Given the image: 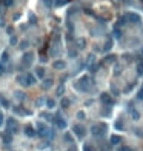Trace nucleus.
<instances>
[{
	"label": "nucleus",
	"instance_id": "nucleus-41",
	"mask_svg": "<svg viewBox=\"0 0 143 151\" xmlns=\"http://www.w3.org/2000/svg\"><path fill=\"white\" fill-rule=\"evenodd\" d=\"M36 103H37V105H42V103H43V99H38V100L36 102Z\"/></svg>",
	"mask_w": 143,
	"mask_h": 151
},
{
	"label": "nucleus",
	"instance_id": "nucleus-4",
	"mask_svg": "<svg viewBox=\"0 0 143 151\" xmlns=\"http://www.w3.org/2000/svg\"><path fill=\"white\" fill-rule=\"evenodd\" d=\"M49 131V129L45 127V125H43V123H37V134H38V136H42V137H46L48 136V133Z\"/></svg>",
	"mask_w": 143,
	"mask_h": 151
},
{
	"label": "nucleus",
	"instance_id": "nucleus-17",
	"mask_svg": "<svg viewBox=\"0 0 143 151\" xmlns=\"http://www.w3.org/2000/svg\"><path fill=\"white\" fill-rule=\"evenodd\" d=\"M137 74H139V76L143 74V60H139V62H137Z\"/></svg>",
	"mask_w": 143,
	"mask_h": 151
},
{
	"label": "nucleus",
	"instance_id": "nucleus-36",
	"mask_svg": "<svg viewBox=\"0 0 143 151\" xmlns=\"http://www.w3.org/2000/svg\"><path fill=\"white\" fill-rule=\"evenodd\" d=\"M65 140H68V142H73V137H71L69 134H66V136H65Z\"/></svg>",
	"mask_w": 143,
	"mask_h": 151
},
{
	"label": "nucleus",
	"instance_id": "nucleus-29",
	"mask_svg": "<svg viewBox=\"0 0 143 151\" xmlns=\"http://www.w3.org/2000/svg\"><path fill=\"white\" fill-rule=\"evenodd\" d=\"M77 117H79L80 120H83V119H85V113L83 111H79V113H77Z\"/></svg>",
	"mask_w": 143,
	"mask_h": 151
},
{
	"label": "nucleus",
	"instance_id": "nucleus-26",
	"mask_svg": "<svg viewBox=\"0 0 143 151\" xmlns=\"http://www.w3.org/2000/svg\"><path fill=\"white\" fill-rule=\"evenodd\" d=\"M43 3H45L48 8H51L52 5H54V0H43Z\"/></svg>",
	"mask_w": 143,
	"mask_h": 151
},
{
	"label": "nucleus",
	"instance_id": "nucleus-21",
	"mask_svg": "<svg viewBox=\"0 0 143 151\" xmlns=\"http://www.w3.org/2000/svg\"><path fill=\"white\" fill-rule=\"evenodd\" d=\"M60 105H62L63 108H68L69 106V99H66V97H63L62 102H60Z\"/></svg>",
	"mask_w": 143,
	"mask_h": 151
},
{
	"label": "nucleus",
	"instance_id": "nucleus-37",
	"mask_svg": "<svg viewBox=\"0 0 143 151\" xmlns=\"http://www.w3.org/2000/svg\"><path fill=\"white\" fill-rule=\"evenodd\" d=\"M62 93H63V86H60V88L57 89V94H59V96H62Z\"/></svg>",
	"mask_w": 143,
	"mask_h": 151
},
{
	"label": "nucleus",
	"instance_id": "nucleus-25",
	"mask_svg": "<svg viewBox=\"0 0 143 151\" xmlns=\"http://www.w3.org/2000/svg\"><path fill=\"white\" fill-rule=\"evenodd\" d=\"M111 48H112V42H111V40H108V42H106V45H105V51H109Z\"/></svg>",
	"mask_w": 143,
	"mask_h": 151
},
{
	"label": "nucleus",
	"instance_id": "nucleus-42",
	"mask_svg": "<svg viewBox=\"0 0 143 151\" xmlns=\"http://www.w3.org/2000/svg\"><path fill=\"white\" fill-rule=\"evenodd\" d=\"M0 26H5V22H3L2 19H0Z\"/></svg>",
	"mask_w": 143,
	"mask_h": 151
},
{
	"label": "nucleus",
	"instance_id": "nucleus-34",
	"mask_svg": "<svg viewBox=\"0 0 143 151\" xmlns=\"http://www.w3.org/2000/svg\"><path fill=\"white\" fill-rule=\"evenodd\" d=\"M119 151H133V150H131L129 147H120V148H119Z\"/></svg>",
	"mask_w": 143,
	"mask_h": 151
},
{
	"label": "nucleus",
	"instance_id": "nucleus-2",
	"mask_svg": "<svg viewBox=\"0 0 143 151\" xmlns=\"http://www.w3.org/2000/svg\"><path fill=\"white\" fill-rule=\"evenodd\" d=\"M88 86H89V77H88V76H83V77L79 80V83L75 85V88L85 91V89H88Z\"/></svg>",
	"mask_w": 143,
	"mask_h": 151
},
{
	"label": "nucleus",
	"instance_id": "nucleus-28",
	"mask_svg": "<svg viewBox=\"0 0 143 151\" xmlns=\"http://www.w3.org/2000/svg\"><path fill=\"white\" fill-rule=\"evenodd\" d=\"M137 97H139L140 100H143V85H142V88L139 89V94H137Z\"/></svg>",
	"mask_w": 143,
	"mask_h": 151
},
{
	"label": "nucleus",
	"instance_id": "nucleus-32",
	"mask_svg": "<svg viewBox=\"0 0 143 151\" xmlns=\"http://www.w3.org/2000/svg\"><path fill=\"white\" fill-rule=\"evenodd\" d=\"M114 60H115V56H108V59H106L108 63H112Z\"/></svg>",
	"mask_w": 143,
	"mask_h": 151
},
{
	"label": "nucleus",
	"instance_id": "nucleus-35",
	"mask_svg": "<svg viewBox=\"0 0 143 151\" xmlns=\"http://www.w3.org/2000/svg\"><path fill=\"white\" fill-rule=\"evenodd\" d=\"M3 122H5V116H3V113H0V127L3 125Z\"/></svg>",
	"mask_w": 143,
	"mask_h": 151
},
{
	"label": "nucleus",
	"instance_id": "nucleus-20",
	"mask_svg": "<svg viewBox=\"0 0 143 151\" xmlns=\"http://www.w3.org/2000/svg\"><path fill=\"white\" fill-rule=\"evenodd\" d=\"M131 116H133V119H134V120H139V119H140L139 111H135V110H131Z\"/></svg>",
	"mask_w": 143,
	"mask_h": 151
},
{
	"label": "nucleus",
	"instance_id": "nucleus-11",
	"mask_svg": "<svg viewBox=\"0 0 143 151\" xmlns=\"http://www.w3.org/2000/svg\"><path fill=\"white\" fill-rule=\"evenodd\" d=\"M52 66L56 69H65V68H66V63H65L63 60H56L52 63Z\"/></svg>",
	"mask_w": 143,
	"mask_h": 151
},
{
	"label": "nucleus",
	"instance_id": "nucleus-5",
	"mask_svg": "<svg viewBox=\"0 0 143 151\" xmlns=\"http://www.w3.org/2000/svg\"><path fill=\"white\" fill-rule=\"evenodd\" d=\"M125 19H128L131 23H139V22H140V15L135 14V13H128L125 15Z\"/></svg>",
	"mask_w": 143,
	"mask_h": 151
},
{
	"label": "nucleus",
	"instance_id": "nucleus-1",
	"mask_svg": "<svg viewBox=\"0 0 143 151\" xmlns=\"http://www.w3.org/2000/svg\"><path fill=\"white\" fill-rule=\"evenodd\" d=\"M108 131V127L105 125V123H96V125L91 127V133L94 137H103Z\"/></svg>",
	"mask_w": 143,
	"mask_h": 151
},
{
	"label": "nucleus",
	"instance_id": "nucleus-8",
	"mask_svg": "<svg viewBox=\"0 0 143 151\" xmlns=\"http://www.w3.org/2000/svg\"><path fill=\"white\" fill-rule=\"evenodd\" d=\"M32 59H34V54H32V52H26L23 56V63L26 65V66H29V65L32 63Z\"/></svg>",
	"mask_w": 143,
	"mask_h": 151
},
{
	"label": "nucleus",
	"instance_id": "nucleus-18",
	"mask_svg": "<svg viewBox=\"0 0 143 151\" xmlns=\"http://www.w3.org/2000/svg\"><path fill=\"white\" fill-rule=\"evenodd\" d=\"M17 80H19V83H20V85H25V86H28V83H26V74H25V76H19V77H17Z\"/></svg>",
	"mask_w": 143,
	"mask_h": 151
},
{
	"label": "nucleus",
	"instance_id": "nucleus-14",
	"mask_svg": "<svg viewBox=\"0 0 143 151\" xmlns=\"http://www.w3.org/2000/svg\"><path fill=\"white\" fill-rule=\"evenodd\" d=\"M36 74H37V77H40V79H43V77H45V68L38 66V68L36 69Z\"/></svg>",
	"mask_w": 143,
	"mask_h": 151
},
{
	"label": "nucleus",
	"instance_id": "nucleus-40",
	"mask_svg": "<svg viewBox=\"0 0 143 151\" xmlns=\"http://www.w3.org/2000/svg\"><path fill=\"white\" fill-rule=\"evenodd\" d=\"M15 94H17V99H23V94L22 93H15Z\"/></svg>",
	"mask_w": 143,
	"mask_h": 151
},
{
	"label": "nucleus",
	"instance_id": "nucleus-15",
	"mask_svg": "<svg viewBox=\"0 0 143 151\" xmlns=\"http://www.w3.org/2000/svg\"><path fill=\"white\" fill-rule=\"evenodd\" d=\"M26 83H28V86L32 85V83H36V77L32 74H26Z\"/></svg>",
	"mask_w": 143,
	"mask_h": 151
},
{
	"label": "nucleus",
	"instance_id": "nucleus-23",
	"mask_svg": "<svg viewBox=\"0 0 143 151\" xmlns=\"http://www.w3.org/2000/svg\"><path fill=\"white\" fill-rule=\"evenodd\" d=\"M114 37H117V39H120V37H122V32H120V29H119V28H115V29H114Z\"/></svg>",
	"mask_w": 143,
	"mask_h": 151
},
{
	"label": "nucleus",
	"instance_id": "nucleus-30",
	"mask_svg": "<svg viewBox=\"0 0 143 151\" xmlns=\"http://www.w3.org/2000/svg\"><path fill=\"white\" fill-rule=\"evenodd\" d=\"M8 59H9V56H8V52H6V51H5V52L2 54V60H3V62H6V60H8Z\"/></svg>",
	"mask_w": 143,
	"mask_h": 151
},
{
	"label": "nucleus",
	"instance_id": "nucleus-33",
	"mask_svg": "<svg viewBox=\"0 0 143 151\" xmlns=\"http://www.w3.org/2000/svg\"><path fill=\"white\" fill-rule=\"evenodd\" d=\"M0 100H2V103H3L5 106H6V108L9 106V103H8V100H6V99H5V97H0Z\"/></svg>",
	"mask_w": 143,
	"mask_h": 151
},
{
	"label": "nucleus",
	"instance_id": "nucleus-13",
	"mask_svg": "<svg viewBox=\"0 0 143 151\" xmlns=\"http://www.w3.org/2000/svg\"><path fill=\"white\" fill-rule=\"evenodd\" d=\"M120 142H122V137H120V136H117V134L111 136V143H112V145H119Z\"/></svg>",
	"mask_w": 143,
	"mask_h": 151
},
{
	"label": "nucleus",
	"instance_id": "nucleus-6",
	"mask_svg": "<svg viewBox=\"0 0 143 151\" xmlns=\"http://www.w3.org/2000/svg\"><path fill=\"white\" fill-rule=\"evenodd\" d=\"M17 128H19L17 122H15L14 119H9V120H8V131L9 133H15V131H17Z\"/></svg>",
	"mask_w": 143,
	"mask_h": 151
},
{
	"label": "nucleus",
	"instance_id": "nucleus-31",
	"mask_svg": "<svg viewBox=\"0 0 143 151\" xmlns=\"http://www.w3.org/2000/svg\"><path fill=\"white\" fill-rule=\"evenodd\" d=\"M115 128H119V129H122V128H123V122H122V120H119V122H115Z\"/></svg>",
	"mask_w": 143,
	"mask_h": 151
},
{
	"label": "nucleus",
	"instance_id": "nucleus-12",
	"mask_svg": "<svg viewBox=\"0 0 143 151\" xmlns=\"http://www.w3.org/2000/svg\"><path fill=\"white\" fill-rule=\"evenodd\" d=\"M13 111H14V113H17V114H22V116H25V114H26V116H29V114H31V111L22 110V108H19V106H14V108H13Z\"/></svg>",
	"mask_w": 143,
	"mask_h": 151
},
{
	"label": "nucleus",
	"instance_id": "nucleus-24",
	"mask_svg": "<svg viewBox=\"0 0 143 151\" xmlns=\"http://www.w3.org/2000/svg\"><path fill=\"white\" fill-rule=\"evenodd\" d=\"M65 3H66V0H56V2H54L56 6H62V5H65Z\"/></svg>",
	"mask_w": 143,
	"mask_h": 151
},
{
	"label": "nucleus",
	"instance_id": "nucleus-43",
	"mask_svg": "<svg viewBox=\"0 0 143 151\" xmlns=\"http://www.w3.org/2000/svg\"><path fill=\"white\" fill-rule=\"evenodd\" d=\"M68 151H75V148H69Z\"/></svg>",
	"mask_w": 143,
	"mask_h": 151
},
{
	"label": "nucleus",
	"instance_id": "nucleus-9",
	"mask_svg": "<svg viewBox=\"0 0 143 151\" xmlns=\"http://www.w3.org/2000/svg\"><path fill=\"white\" fill-rule=\"evenodd\" d=\"M54 122H56L57 128H60V129H65V128H66V122H65L62 117H59V116H57L56 119H54Z\"/></svg>",
	"mask_w": 143,
	"mask_h": 151
},
{
	"label": "nucleus",
	"instance_id": "nucleus-3",
	"mask_svg": "<svg viewBox=\"0 0 143 151\" xmlns=\"http://www.w3.org/2000/svg\"><path fill=\"white\" fill-rule=\"evenodd\" d=\"M73 131L75 133V136L79 137V139H83V137H85V134H86L85 128L82 127V125H74V127H73Z\"/></svg>",
	"mask_w": 143,
	"mask_h": 151
},
{
	"label": "nucleus",
	"instance_id": "nucleus-38",
	"mask_svg": "<svg viewBox=\"0 0 143 151\" xmlns=\"http://www.w3.org/2000/svg\"><path fill=\"white\" fill-rule=\"evenodd\" d=\"M5 73V66H3V63H0V74H3Z\"/></svg>",
	"mask_w": 143,
	"mask_h": 151
},
{
	"label": "nucleus",
	"instance_id": "nucleus-10",
	"mask_svg": "<svg viewBox=\"0 0 143 151\" xmlns=\"http://www.w3.org/2000/svg\"><path fill=\"white\" fill-rule=\"evenodd\" d=\"M25 134H26L28 137H34L37 133H36V129L32 128L31 125H26V127H25Z\"/></svg>",
	"mask_w": 143,
	"mask_h": 151
},
{
	"label": "nucleus",
	"instance_id": "nucleus-7",
	"mask_svg": "<svg viewBox=\"0 0 143 151\" xmlns=\"http://www.w3.org/2000/svg\"><path fill=\"white\" fill-rule=\"evenodd\" d=\"M100 100H102L105 105H108V106L112 105V99H111V96H109L108 93H103V94L100 96Z\"/></svg>",
	"mask_w": 143,
	"mask_h": 151
},
{
	"label": "nucleus",
	"instance_id": "nucleus-22",
	"mask_svg": "<svg viewBox=\"0 0 143 151\" xmlns=\"http://www.w3.org/2000/svg\"><path fill=\"white\" fill-rule=\"evenodd\" d=\"M83 151H96V150H94V147H92V145L85 143V145H83Z\"/></svg>",
	"mask_w": 143,
	"mask_h": 151
},
{
	"label": "nucleus",
	"instance_id": "nucleus-27",
	"mask_svg": "<svg viewBox=\"0 0 143 151\" xmlns=\"http://www.w3.org/2000/svg\"><path fill=\"white\" fill-rule=\"evenodd\" d=\"M3 3H5V6H13L14 0H3Z\"/></svg>",
	"mask_w": 143,
	"mask_h": 151
},
{
	"label": "nucleus",
	"instance_id": "nucleus-44",
	"mask_svg": "<svg viewBox=\"0 0 143 151\" xmlns=\"http://www.w3.org/2000/svg\"><path fill=\"white\" fill-rule=\"evenodd\" d=\"M142 52H143V48H142Z\"/></svg>",
	"mask_w": 143,
	"mask_h": 151
},
{
	"label": "nucleus",
	"instance_id": "nucleus-16",
	"mask_svg": "<svg viewBox=\"0 0 143 151\" xmlns=\"http://www.w3.org/2000/svg\"><path fill=\"white\" fill-rule=\"evenodd\" d=\"M51 86H52V79H46L43 82V89H49Z\"/></svg>",
	"mask_w": 143,
	"mask_h": 151
},
{
	"label": "nucleus",
	"instance_id": "nucleus-39",
	"mask_svg": "<svg viewBox=\"0 0 143 151\" xmlns=\"http://www.w3.org/2000/svg\"><path fill=\"white\" fill-rule=\"evenodd\" d=\"M11 43H17V37H11Z\"/></svg>",
	"mask_w": 143,
	"mask_h": 151
},
{
	"label": "nucleus",
	"instance_id": "nucleus-19",
	"mask_svg": "<svg viewBox=\"0 0 143 151\" xmlns=\"http://www.w3.org/2000/svg\"><path fill=\"white\" fill-rule=\"evenodd\" d=\"M46 106L49 108V110H51V108H54V106H56V100H54V99H48V100H46Z\"/></svg>",
	"mask_w": 143,
	"mask_h": 151
}]
</instances>
